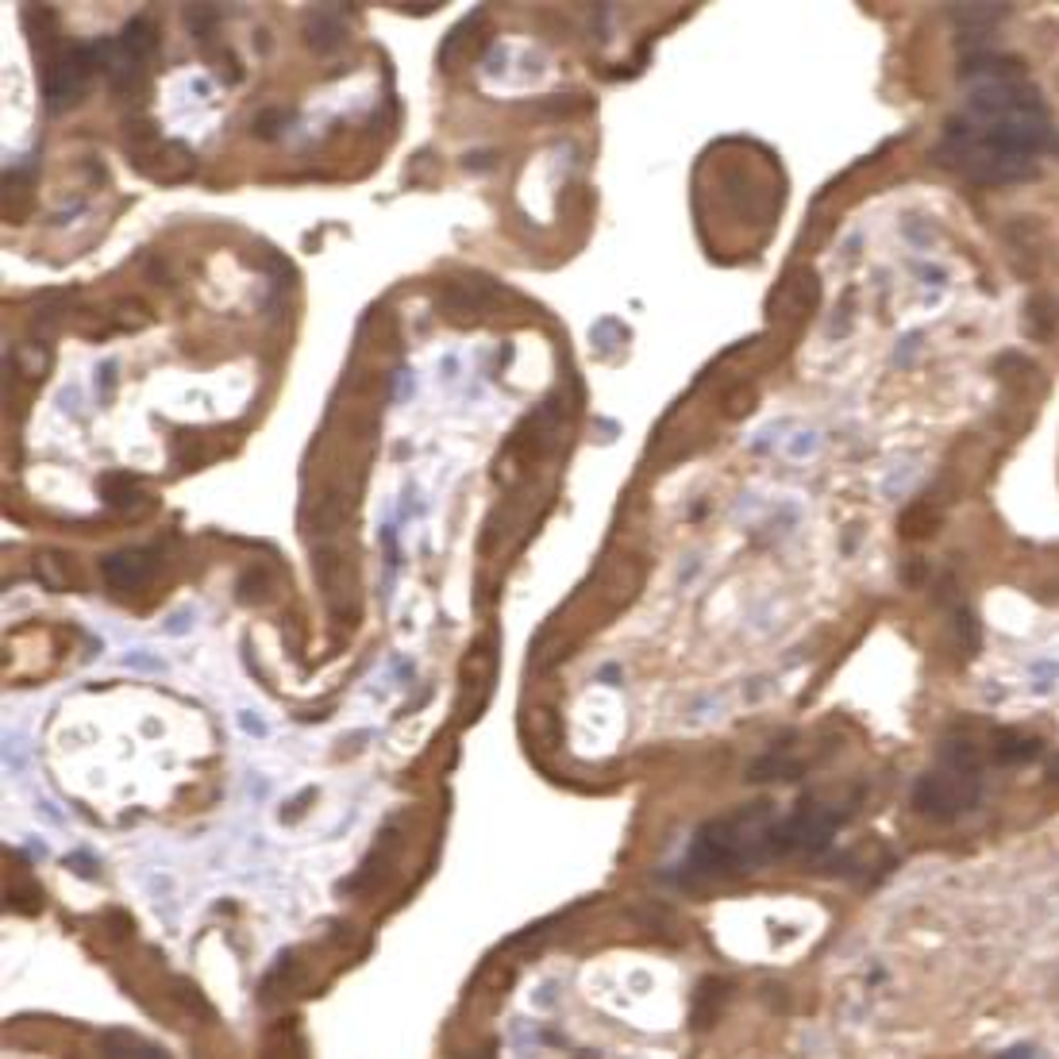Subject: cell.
<instances>
[{"label": "cell", "mask_w": 1059, "mask_h": 1059, "mask_svg": "<svg viewBox=\"0 0 1059 1059\" xmlns=\"http://www.w3.org/2000/svg\"><path fill=\"white\" fill-rule=\"evenodd\" d=\"M840 813L824 810L816 802L798 805L782 824H771V855H794V852H821L836 836Z\"/></svg>", "instance_id": "cell-6"}, {"label": "cell", "mask_w": 1059, "mask_h": 1059, "mask_svg": "<svg viewBox=\"0 0 1059 1059\" xmlns=\"http://www.w3.org/2000/svg\"><path fill=\"white\" fill-rule=\"evenodd\" d=\"M120 54H127L132 62H140V66H147V59L158 51V28L151 20H132L124 28V35L116 39Z\"/></svg>", "instance_id": "cell-12"}, {"label": "cell", "mask_w": 1059, "mask_h": 1059, "mask_svg": "<svg viewBox=\"0 0 1059 1059\" xmlns=\"http://www.w3.org/2000/svg\"><path fill=\"white\" fill-rule=\"evenodd\" d=\"M724 994H729V983H721V978H706V983L698 986L690 1006V1021L698 1025V1029H709V1025L717 1021V1014H721L724 1006Z\"/></svg>", "instance_id": "cell-14"}, {"label": "cell", "mask_w": 1059, "mask_h": 1059, "mask_svg": "<svg viewBox=\"0 0 1059 1059\" xmlns=\"http://www.w3.org/2000/svg\"><path fill=\"white\" fill-rule=\"evenodd\" d=\"M31 208V177L23 169H8V220H23Z\"/></svg>", "instance_id": "cell-19"}, {"label": "cell", "mask_w": 1059, "mask_h": 1059, "mask_svg": "<svg viewBox=\"0 0 1059 1059\" xmlns=\"http://www.w3.org/2000/svg\"><path fill=\"white\" fill-rule=\"evenodd\" d=\"M104 1052L112 1059H169L166 1052H158L155 1045H147V1040L132 1037V1032H109L104 1037Z\"/></svg>", "instance_id": "cell-17"}, {"label": "cell", "mask_w": 1059, "mask_h": 1059, "mask_svg": "<svg viewBox=\"0 0 1059 1059\" xmlns=\"http://www.w3.org/2000/svg\"><path fill=\"white\" fill-rule=\"evenodd\" d=\"M751 409H755V390H751V385H740V390H732L729 398H724V412H729L732 420L748 417Z\"/></svg>", "instance_id": "cell-29"}, {"label": "cell", "mask_w": 1059, "mask_h": 1059, "mask_svg": "<svg viewBox=\"0 0 1059 1059\" xmlns=\"http://www.w3.org/2000/svg\"><path fill=\"white\" fill-rule=\"evenodd\" d=\"M816 305V274L813 270H794L779 286L774 309H782V317H805Z\"/></svg>", "instance_id": "cell-11"}, {"label": "cell", "mask_w": 1059, "mask_h": 1059, "mask_svg": "<svg viewBox=\"0 0 1059 1059\" xmlns=\"http://www.w3.org/2000/svg\"><path fill=\"white\" fill-rule=\"evenodd\" d=\"M936 524V516L928 513V505L925 501H917V505H909V513L902 516V536H909V539H921L925 536L928 528Z\"/></svg>", "instance_id": "cell-26"}, {"label": "cell", "mask_w": 1059, "mask_h": 1059, "mask_svg": "<svg viewBox=\"0 0 1059 1059\" xmlns=\"http://www.w3.org/2000/svg\"><path fill=\"white\" fill-rule=\"evenodd\" d=\"M35 570H39V582L51 589H70V586H82V578H78V559L66 552H43L35 559Z\"/></svg>", "instance_id": "cell-13"}, {"label": "cell", "mask_w": 1059, "mask_h": 1059, "mask_svg": "<svg viewBox=\"0 0 1059 1059\" xmlns=\"http://www.w3.org/2000/svg\"><path fill=\"white\" fill-rule=\"evenodd\" d=\"M185 23H189V31L197 35V43L213 54V31H216V23H220V8H213V4L185 8Z\"/></svg>", "instance_id": "cell-20"}, {"label": "cell", "mask_w": 1059, "mask_h": 1059, "mask_svg": "<svg viewBox=\"0 0 1059 1059\" xmlns=\"http://www.w3.org/2000/svg\"><path fill=\"white\" fill-rule=\"evenodd\" d=\"M23 23H28V35L35 39V47H54V12L51 8H28Z\"/></svg>", "instance_id": "cell-22"}, {"label": "cell", "mask_w": 1059, "mask_h": 1059, "mask_svg": "<svg viewBox=\"0 0 1059 1059\" xmlns=\"http://www.w3.org/2000/svg\"><path fill=\"white\" fill-rule=\"evenodd\" d=\"M289 120H294V112H289V109H278V104H274V109H263V112H258L255 124H250V132H255L258 140H278L281 127H286Z\"/></svg>", "instance_id": "cell-23"}, {"label": "cell", "mask_w": 1059, "mask_h": 1059, "mask_svg": "<svg viewBox=\"0 0 1059 1059\" xmlns=\"http://www.w3.org/2000/svg\"><path fill=\"white\" fill-rule=\"evenodd\" d=\"M317 582L325 589L331 620L336 625H354V617H359V589H354L351 563H347V555L339 547L325 544L317 552Z\"/></svg>", "instance_id": "cell-7"}, {"label": "cell", "mask_w": 1059, "mask_h": 1059, "mask_svg": "<svg viewBox=\"0 0 1059 1059\" xmlns=\"http://www.w3.org/2000/svg\"><path fill=\"white\" fill-rule=\"evenodd\" d=\"M798 771H802V767L790 763V759L767 755V759H759V763L751 767V779H755V782H763V779H790V774H798Z\"/></svg>", "instance_id": "cell-25"}, {"label": "cell", "mask_w": 1059, "mask_h": 1059, "mask_svg": "<svg viewBox=\"0 0 1059 1059\" xmlns=\"http://www.w3.org/2000/svg\"><path fill=\"white\" fill-rule=\"evenodd\" d=\"M1001 12L1006 8L1001 4H971V8H952V16H956L959 23L967 28V35H975V31H986L994 28V23L1001 20Z\"/></svg>", "instance_id": "cell-21"}, {"label": "cell", "mask_w": 1059, "mask_h": 1059, "mask_svg": "<svg viewBox=\"0 0 1059 1059\" xmlns=\"http://www.w3.org/2000/svg\"><path fill=\"white\" fill-rule=\"evenodd\" d=\"M112 320H116L120 328H147V325H151V312L143 309L140 301H120L116 309H112Z\"/></svg>", "instance_id": "cell-28"}, {"label": "cell", "mask_w": 1059, "mask_h": 1059, "mask_svg": "<svg viewBox=\"0 0 1059 1059\" xmlns=\"http://www.w3.org/2000/svg\"><path fill=\"white\" fill-rule=\"evenodd\" d=\"M124 151H127V163L158 185L185 182V177L193 174V166H197L182 143H166L163 135H158V127L143 116L124 124Z\"/></svg>", "instance_id": "cell-5"}, {"label": "cell", "mask_w": 1059, "mask_h": 1059, "mask_svg": "<svg viewBox=\"0 0 1059 1059\" xmlns=\"http://www.w3.org/2000/svg\"><path fill=\"white\" fill-rule=\"evenodd\" d=\"M112 51H116V43H82V47H66L62 54H54L51 66H47V78H43L47 109L66 112L70 104L82 101L89 82H93V74L109 70Z\"/></svg>", "instance_id": "cell-4"}, {"label": "cell", "mask_w": 1059, "mask_h": 1059, "mask_svg": "<svg viewBox=\"0 0 1059 1059\" xmlns=\"http://www.w3.org/2000/svg\"><path fill=\"white\" fill-rule=\"evenodd\" d=\"M239 597H244V602H266V597H270V574L263 567H250L244 578H239Z\"/></svg>", "instance_id": "cell-27"}, {"label": "cell", "mask_w": 1059, "mask_h": 1059, "mask_svg": "<svg viewBox=\"0 0 1059 1059\" xmlns=\"http://www.w3.org/2000/svg\"><path fill=\"white\" fill-rule=\"evenodd\" d=\"M158 570V555L147 552V547H124V552L109 555L101 563V574L116 594H140V589L151 586Z\"/></svg>", "instance_id": "cell-9"}, {"label": "cell", "mask_w": 1059, "mask_h": 1059, "mask_svg": "<svg viewBox=\"0 0 1059 1059\" xmlns=\"http://www.w3.org/2000/svg\"><path fill=\"white\" fill-rule=\"evenodd\" d=\"M1037 751H1040V740H1032V736H1014V732L994 736V759H998V763H1029V759H1037Z\"/></svg>", "instance_id": "cell-18"}, {"label": "cell", "mask_w": 1059, "mask_h": 1059, "mask_svg": "<svg viewBox=\"0 0 1059 1059\" xmlns=\"http://www.w3.org/2000/svg\"><path fill=\"white\" fill-rule=\"evenodd\" d=\"M463 1059H493V1056H482V1052H479V1056H463Z\"/></svg>", "instance_id": "cell-30"}, {"label": "cell", "mask_w": 1059, "mask_h": 1059, "mask_svg": "<svg viewBox=\"0 0 1059 1059\" xmlns=\"http://www.w3.org/2000/svg\"><path fill=\"white\" fill-rule=\"evenodd\" d=\"M347 524V493L343 490H328L325 501L317 505V536L331 539L339 528Z\"/></svg>", "instance_id": "cell-16"}, {"label": "cell", "mask_w": 1059, "mask_h": 1059, "mask_svg": "<svg viewBox=\"0 0 1059 1059\" xmlns=\"http://www.w3.org/2000/svg\"><path fill=\"white\" fill-rule=\"evenodd\" d=\"M305 43L317 54H336L347 47V23L336 8H312L305 16Z\"/></svg>", "instance_id": "cell-10"}, {"label": "cell", "mask_w": 1059, "mask_h": 1059, "mask_svg": "<svg viewBox=\"0 0 1059 1059\" xmlns=\"http://www.w3.org/2000/svg\"><path fill=\"white\" fill-rule=\"evenodd\" d=\"M763 860H774V855L771 816H767V805H759V810H740L724 821H709L693 836L686 867L698 871V875H724V871L751 867V863Z\"/></svg>", "instance_id": "cell-2"}, {"label": "cell", "mask_w": 1059, "mask_h": 1059, "mask_svg": "<svg viewBox=\"0 0 1059 1059\" xmlns=\"http://www.w3.org/2000/svg\"><path fill=\"white\" fill-rule=\"evenodd\" d=\"M96 493H101L104 505H116V508H127L135 497H140V479L127 471H109L96 479Z\"/></svg>", "instance_id": "cell-15"}, {"label": "cell", "mask_w": 1059, "mask_h": 1059, "mask_svg": "<svg viewBox=\"0 0 1059 1059\" xmlns=\"http://www.w3.org/2000/svg\"><path fill=\"white\" fill-rule=\"evenodd\" d=\"M1048 109L1029 78H994L967 96V112L944 127L936 147L948 169L975 185H1014L1037 174V155L1048 147Z\"/></svg>", "instance_id": "cell-1"}, {"label": "cell", "mask_w": 1059, "mask_h": 1059, "mask_svg": "<svg viewBox=\"0 0 1059 1059\" xmlns=\"http://www.w3.org/2000/svg\"><path fill=\"white\" fill-rule=\"evenodd\" d=\"M983 798V774L971 767L940 763L936 771L921 774L913 786V810L933 816V821H956L967 810H975Z\"/></svg>", "instance_id": "cell-3"}, {"label": "cell", "mask_w": 1059, "mask_h": 1059, "mask_svg": "<svg viewBox=\"0 0 1059 1059\" xmlns=\"http://www.w3.org/2000/svg\"><path fill=\"white\" fill-rule=\"evenodd\" d=\"M201 435L197 432H177L174 435V463L182 466V471H193V466L201 463Z\"/></svg>", "instance_id": "cell-24"}, {"label": "cell", "mask_w": 1059, "mask_h": 1059, "mask_svg": "<svg viewBox=\"0 0 1059 1059\" xmlns=\"http://www.w3.org/2000/svg\"><path fill=\"white\" fill-rule=\"evenodd\" d=\"M493 675H497V648H493V636H486L482 644H474L463 667V709H459L463 724H471L474 717L482 713V706H486L490 698Z\"/></svg>", "instance_id": "cell-8"}]
</instances>
